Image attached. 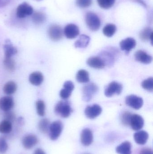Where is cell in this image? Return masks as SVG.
I'll return each mask as SVG.
<instances>
[{"mask_svg":"<svg viewBox=\"0 0 153 154\" xmlns=\"http://www.w3.org/2000/svg\"><path fill=\"white\" fill-rule=\"evenodd\" d=\"M113 51L111 50L110 51H105L103 52V56L102 57H104V59H102L104 62H105V65H106L107 62L109 65L113 63L115 61V57H116V53H113L112 52Z\"/></svg>","mask_w":153,"mask_h":154,"instance_id":"cell-30","label":"cell"},{"mask_svg":"<svg viewBox=\"0 0 153 154\" xmlns=\"http://www.w3.org/2000/svg\"><path fill=\"white\" fill-rule=\"evenodd\" d=\"M17 86L15 82L9 81L4 84L3 87V91L7 96L13 95L17 90Z\"/></svg>","mask_w":153,"mask_h":154,"instance_id":"cell-24","label":"cell"},{"mask_svg":"<svg viewBox=\"0 0 153 154\" xmlns=\"http://www.w3.org/2000/svg\"><path fill=\"white\" fill-rule=\"evenodd\" d=\"M64 34L68 39H74L80 34V30L77 25L73 23L67 24L64 29Z\"/></svg>","mask_w":153,"mask_h":154,"instance_id":"cell-11","label":"cell"},{"mask_svg":"<svg viewBox=\"0 0 153 154\" xmlns=\"http://www.w3.org/2000/svg\"><path fill=\"white\" fill-rule=\"evenodd\" d=\"M63 128V123L60 120L54 121L51 123L49 131L50 139L53 141L57 140L62 134Z\"/></svg>","mask_w":153,"mask_h":154,"instance_id":"cell-4","label":"cell"},{"mask_svg":"<svg viewBox=\"0 0 153 154\" xmlns=\"http://www.w3.org/2000/svg\"><path fill=\"white\" fill-rule=\"evenodd\" d=\"M87 64L90 67L97 69H102L106 65L103 60L99 57H93L89 58L87 60Z\"/></svg>","mask_w":153,"mask_h":154,"instance_id":"cell-16","label":"cell"},{"mask_svg":"<svg viewBox=\"0 0 153 154\" xmlns=\"http://www.w3.org/2000/svg\"><path fill=\"white\" fill-rule=\"evenodd\" d=\"M43 74L39 71H36L31 74L29 77V81L32 85L38 86L41 85L44 81Z\"/></svg>","mask_w":153,"mask_h":154,"instance_id":"cell-20","label":"cell"},{"mask_svg":"<svg viewBox=\"0 0 153 154\" xmlns=\"http://www.w3.org/2000/svg\"><path fill=\"white\" fill-rule=\"evenodd\" d=\"M8 149V145L4 138H0V153H4Z\"/></svg>","mask_w":153,"mask_h":154,"instance_id":"cell-38","label":"cell"},{"mask_svg":"<svg viewBox=\"0 0 153 154\" xmlns=\"http://www.w3.org/2000/svg\"><path fill=\"white\" fill-rule=\"evenodd\" d=\"M14 105L13 98L10 96H4L0 99V109L4 112L11 110Z\"/></svg>","mask_w":153,"mask_h":154,"instance_id":"cell-13","label":"cell"},{"mask_svg":"<svg viewBox=\"0 0 153 154\" xmlns=\"http://www.w3.org/2000/svg\"><path fill=\"white\" fill-rule=\"evenodd\" d=\"M4 112L5 113L4 114V119L8 120L11 123L14 121L15 119V115L13 112L11 111L10 110Z\"/></svg>","mask_w":153,"mask_h":154,"instance_id":"cell-39","label":"cell"},{"mask_svg":"<svg viewBox=\"0 0 153 154\" xmlns=\"http://www.w3.org/2000/svg\"><path fill=\"white\" fill-rule=\"evenodd\" d=\"M63 88L72 91L75 88L74 84L71 81H67L64 83Z\"/></svg>","mask_w":153,"mask_h":154,"instance_id":"cell-40","label":"cell"},{"mask_svg":"<svg viewBox=\"0 0 153 154\" xmlns=\"http://www.w3.org/2000/svg\"><path fill=\"white\" fill-rule=\"evenodd\" d=\"M38 141L37 136L32 134H28L23 137L22 140V145L25 149H31L38 143Z\"/></svg>","mask_w":153,"mask_h":154,"instance_id":"cell-14","label":"cell"},{"mask_svg":"<svg viewBox=\"0 0 153 154\" xmlns=\"http://www.w3.org/2000/svg\"><path fill=\"white\" fill-rule=\"evenodd\" d=\"M144 120L143 117L137 114H132L129 125L134 131H138L143 127Z\"/></svg>","mask_w":153,"mask_h":154,"instance_id":"cell-10","label":"cell"},{"mask_svg":"<svg viewBox=\"0 0 153 154\" xmlns=\"http://www.w3.org/2000/svg\"><path fill=\"white\" fill-rule=\"evenodd\" d=\"M54 112L61 117L66 118L71 116L73 109L69 101L60 100L55 106Z\"/></svg>","mask_w":153,"mask_h":154,"instance_id":"cell-1","label":"cell"},{"mask_svg":"<svg viewBox=\"0 0 153 154\" xmlns=\"http://www.w3.org/2000/svg\"><path fill=\"white\" fill-rule=\"evenodd\" d=\"M139 154H153V150L150 148H144L140 151Z\"/></svg>","mask_w":153,"mask_h":154,"instance_id":"cell-41","label":"cell"},{"mask_svg":"<svg viewBox=\"0 0 153 154\" xmlns=\"http://www.w3.org/2000/svg\"><path fill=\"white\" fill-rule=\"evenodd\" d=\"M37 113L40 116H44L46 114V105L43 100H38L36 103Z\"/></svg>","mask_w":153,"mask_h":154,"instance_id":"cell-32","label":"cell"},{"mask_svg":"<svg viewBox=\"0 0 153 154\" xmlns=\"http://www.w3.org/2000/svg\"><path fill=\"white\" fill-rule=\"evenodd\" d=\"M11 0H0V7H4L10 2Z\"/></svg>","mask_w":153,"mask_h":154,"instance_id":"cell-42","label":"cell"},{"mask_svg":"<svg viewBox=\"0 0 153 154\" xmlns=\"http://www.w3.org/2000/svg\"><path fill=\"white\" fill-rule=\"evenodd\" d=\"M102 108L99 105L94 104L86 107L84 110V114L88 118L94 119L101 115Z\"/></svg>","mask_w":153,"mask_h":154,"instance_id":"cell-9","label":"cell"},{"mask_svg":"<svg viewBox=\"0 0 153 154\" xmlns=\"http://www.w3.org/2000/svg\"><path fill=\"white\" fill-rule=\"evenodd\" d=\"M134 137L137 143L143 145L147 143L149 138V134L146 131L142 130L135 133Z\"/></svg>","mask_w":153,"mask_h":154,"instance_id":"cell-19","label":"cell"},{"mask_svg":"<svg viewBox=\"0 0 153 154\" xmlns=\"http://www.w3.org/2000/svg\"><path fill=\"white\" fill-rule=\"evenodd\" d=\"M85 21L89 29L92 31H98L100 28V19L96 14L92 12H88L86 13Z\"/></svg>","mask_w":153,"mask_h":154,"instance_id":"cell-2","label":"cell"},{"mask_svg":"<svg viewBox=\"0 0 153 154\" xmlns=\"http://www.w3.org/2000/svg\"><path fill=\"white\" fill-rule=\"evenodd\" d=\"M4 66L6 70L9 72H13L15 69V62L12 58H4L3 61Z\"/></svg>","mask_w":153,"mask_h":154,"instance_id":"cell-31","label":"cell"},{"mask_svg":"<svg viewBox=\"0 0 153 154\" xmlns=\"http://www.w3.org/2000/svg\"><path fill=\"white\" fill-rule=\"evenodd\" d=\"M97 1L100 7L102 9H108L114 5L116 0H97Z\"/></svg>","mask_w":153,"mask_h":154,"instance_id":"cell-33","label":"cell"},{"mask_svg":"<svg viewBox=\"0 0 153 154\" xmlns=\"http://www.w3.org/2000/svg\"><path fill=\"white\" fill-rule=\"evenodd\" d=\"M35 1H41V0H35Z\"/></svg>","mask_w":153,"mask_h":154,"instance_id":"cell-44","label":"cell"},{"mask_svg":"<svg viewBox=\"0 0 153 154\" xmlns=\"http://www.w3.org/2000/svg\"><path fill=\"white\" fill-rule=\"evenodd\" d=\"M48 33L49 37L52 41H58L63 38V31L61 26L54 24L49 28Z\"/></svg>","mask_w":153,"mask_h":154,"instance_id":"cell-6","label":"cell"},{"mask_svg":"<svg viewBox=\"0 0 153 154\" xmlns=\"http://www.w3.org/2000/svg\"><path fill=\"white\" fill-rule=\"evenodd\" d=\"M123 85L119 82L113 81L110 82L105 88V95L110 97L115 95H119L122 92Z\"/></svg>","mask_w":153,"mask_h":154,"instance_id":"cell-5","label":"cell"},{"mask_svg":"<svg viewBox=\"0 0 153 154\" xmlns=\"http://www.w3.org/2000/svg\"><path fill=\"white\" fill-rule=\"evenodd\" d=\"M33 9L31 5L26 2L20 4L17 7L16 15L19 19H23L33 14Z\"/></svg>","mask_w":153,"mask_h":154,"instance_id":"cell-7","label":"cell"},{"mask_svg":"<svg viewBox=\"0 0 153 154\" xmlns=\"http://www.w3.org/2000/svg\"><path fill=\"white\" fill-rule=\"evenodd\" d=\"M46 14L42 12H36L32 16V21L37 25H40L44 23L46 21Z\"/></svg>","mask_w":153,"mask_h":154,"instance_id":"cell-26","label":"cell"},{"mask_svg":"<svg viewBox=\"0 0 153 154\" xmlns=\"http://www.w3.org/2000/svg\"><path fill=\"white\" fill-rule=\"evenodd\" d=\"M12 130V124L8 120H2L0 123V133L3 134H8Z\"/></svg>","mask_w":153,"mask_h":154,"instance_id":"cell-27","label":"cell"},{"mask_svg":"<svg viewBox=\"0 0 153 154\" xmlns=\"http://www.w3.org/2000/svg\"><path fill=\"white\" fill-rule=\"evenodd\" d=\"M72 91H71L67 89L63 88L60 91V97L61 98L63 99L64 100L67 99L70 97Z\"/></svg>","mask_w":153,"mask_h":154,"instance_id":"cell-37","label":"cell"},{"mask_svg":"<svg viewBox=\"0 0 153 154\" xmlns=\"http://www.w3.org/2000/svg\"><path fill=\"white\" fill-rule=\"evenodd\" d=\"M90 41V38L89 36L82 34L75 43V47L76 48H86L89 45Z\"/></svg>","mask_w":153,"mask_h":154,"instance_id":"cell-22","label":"cell"},{"mask_svg":"<svg viewBox=\"0 0 153 154\" xmlns=\"http://www.w3.org/2000/svg\"><path fill=\"white\" fill-rule=\"evenodd\" d=\"M140 38L143 41H151L152 44L153 30L151 28H145L140 33Z\"/></svg>","mask_w":153,"mask_h":154,"instance_id":"cell-23","label":"cell"},{"mask_svg":"<svg viewBox=\"0 0 153 154\" xmlns=\"http://www.w3.org/2000/svg\"><path fill=\"white\" fill-rule=\"evenodd\" d=\"M116 31V27L112 23L107 24L103 29V33L107 37H112Z\"/></svg>","mask_w":153,"mask_h":154,"instance_id":"cell-29","label":"cell"},{"mask_svg":"<svg viewBox=\"0 0 153 154\" xmlns=\"http://www.w3.org/2000/svg\"><path fill=\"white\" fill-rule=\"evenodd\" d=\"M92 0H76V4L77 6L80 8H88L91 5Z\"/></svg>","mask_w":153,"mask_h":154,"instance_id":"cell-36","label":"cell"},{"mask_svg":"<svg viewBox=\"0 0 153 154\" xmlns=\"http://www.w3.org/2000/svg\"><path fill=\"white\" fill-rule=\"evenodd\" d=\"M50 124V121L48 119L44 118L41 119L38 124L40 131L43 134L49 133Z\"/></svg>","mask_w":153,"mask_h":154,"instance_id":"cell-28","label":"cell"},{"mask_svg":"<svg viewBox=\"0 0 153 154\" xmlns=\"http://www.w3.org/2000/svg\"><path fill=\"white\" fill-rule=\"evenodd\" d=\"M76 80L80 83H87L90 81V75L88 71L84 69H81L77 73Z\"/></svg>","mask_w":153,"mask_h":154,"instance_id":"cell-25","label":"cell"},{"mask_svg":"<svg viewBox=\"0 0 153 154\" xmlns=\"http://www.w3.org/2000/svg\"><path fill=\"white\" fill-rule=\"evenodd\" d=\"M33 154H46V153L43 151L42 149H40V148H38L36 149L34 152Z\"/></svg>","mask_w":153,"mask_h":154,"instance_id":"cell-43","label":"cell"},{"mask_svg":"<svg viewBox=\"0 0 153 154\" xmlns=\"http://www.w3.org/2000/svg\"><path fill=\"white\" fill-rule=\"evenodd\" d=\"M132 115V113L128 111H125L122 114L121 116V122L124 125H129Z\"/></svg>","mask_w":153,"mask_h":154,"instance_id":"cell-35","label":"cell"},{"mask_svg":"<svg viewBox=\"0 0 153 154\" xmlns=\"http://www.w3.org/2000/svg\"><path fill=\"white\" fill-rule=\"evenodd\" d=\"M125 103L127 106L135 109H140L143 105V100L141 97L135 95L127 96L126 98Z\"/></svg>","mask_w":153,"mask_h":154,"instance_id":"cell-8","label":"cell"},{"mask_svg":"<svg viewBox=\"0 0 153 154\" xmlns=\"http://www.w3.org/2000/svg\"><path fill=\"white\" fill-rule=\"evenodd\" d=\"M99 91V88L94 83H90L85 85L82 88V99L88 102L91 100Z\"/></svg>","mask_w":153,"mask_h":154,"instance_id":"cell-3","label":"cell"},{"mask_svg":"<svg viewBox=\"0 0 153 154\" xmlns=\"http://www.w3.org/2000/svg\"><path fill=\"white\" fill-rule=\"evenodd\" d=\"M116 152L119 154H131L132 144L128 141H125L117 146Z\"/></svg>","mask_w":153,"mask_h":154,"instance_id":"cell-21","label":"cell"},{"mask_svg":"<svg viewBox=\"0 0 153 154\" xmlns=\"http://www.w3.org/2000/svg\"><path fill=\"white\" fill-rule=\"evenodd\" d=\"M136 60L144 64H149L152 61V57L143 50L137 51L134 55Z\"/></svg>","mask_w":153,"mask_h":154,"instance_id":"cell-17","label":"cell"},{"mask_svg":"<svg viewBox=\"0 0 153 154\" xmlns=\"http://www.w3.org/2000/svg\"><path fill=\"white\" fill-rule=\"evenodd\" d=\"M136 41L132 38H128L121 41L119 43L120 48L123 51L129 53L136 46Z\"/></svg>","mask_w":153,"mask_h":154,"instance_id":"cell-15","label":"cell"},{"mask_svg":"<svg viewBox=\"0 0 153 154\" xmlns=\"http://www.w3.org/2000/svg\"><path fill=\"white\" fill-rule=\"evenodd\" d=\"M93 141L92 131L90 128L84 129L81 134V141L82 145L85 146H89L92 144Z\"/></svg>","mask_w":153,"mask_h":154,"instance_id":"cell-12","label":"cell"},{"mask_svg":"<svg viewBox=\"0 0 153 154\" xmlns=\"http://www.w3.org/2000/svg\"><path fill=\"white\" fill-rule=\"evenodd\" d=\"M142 86L146 90L152 92L153 91V79L152 77L148 78L142 82Z\"/></svg>","mask_w":153,"mask_h":154,"instance_id":"cell-34","label":"cell"},{"mask_svg":"<svg viewBox=\"0 0 153 154\" xmlns=\"http://www.w3.org/2000/svg\"><path fill=\"white\" fill-rule=\"evenodd\" d=\"M3 48L4 50V58H5L12 57L13 56L16 55L18 52L16 48L13 45L11 42L9 40L5 41Z\"/></svg>","mask_w":153,"mask_h":154,"instance_id":"cell-18","label":"cell"},{"mask_svg":"<svg viewBox=\"0 0 153 154\" xmlns=\"http://www.w3.org/2000/svg\"><path fill=\"white\" fill-rule=\"evenodd\" d=\"M89 154V153H86V154Z\"/></svg>","mask_w":153,"mask_h":154,"instance_id":"cell-45","label":"cell"}]
</instances>
